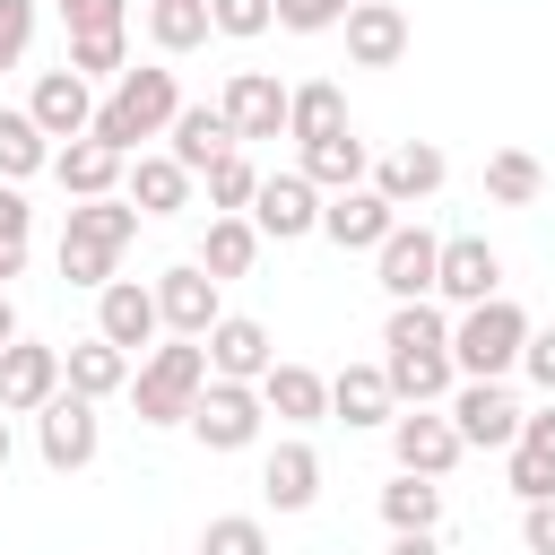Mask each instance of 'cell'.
Masks as SVG:
<instances>
[{"mask_svg": "<svg viewBox=\"0 0 555 555\" xmlns=\"http://www.w3.org/2000/svg\"><path fill=\"white\" fill-rule=\"evenodd\" d=\"M61 373H69V390H87V399H113V390H130V347H113V338L95 330V338L61 347Z\"/></svg>", "mask_w": 555, "mask_h": 555, "instance_id": "cell-27", "label": "cell"}, {"mask_svg": "<svg viewBox=\"0 0 555 555\" xmlns=\"http://www.w3.org/2000/svg\"><path fill=\"white\" fill-rule=\"evenodd\" d=\"M43 165H52V139H43V121H35L26 104H17V113L0 104V182H26V173H43Z\"/></svg>", "mask_w": 555, "mask_h": 555, "instance_id": "cell-33", "label": "cell"}, {"mask_svg": "<svg viewBox=\"0 0 555 555\" xmlns=\"http://www.w3.org/2000/svg\"><path fill=\"white\" fill-rule=\"evenodd\" d=\"M26 243H35V208H26L17 182H0V286L26 269Z\"/></svg>", "mask_w": 555, "mask_h": 555, "instance_id": "cell-37", "label": "cell"}, {"mask_svg": "<svg viewBox=\"0 0 555 555\" xmlns=\"http://www.w3.org/2000/svg\"><path fill=\"white\" fill-rule=\"evenodd\" d=\"M121 182H130V208H139V217H173V208H191V182H199V173H191L182 156H139Z\"/></svg>", "mask_w": 555, "mask_h": 555, "instance_id": "cell-26", "label": "cell"}, {"mask_svg": "<svg viewBox=\"0 0 555 555\" xmlns=\"http://www.w3.org/2000/svg\"><path fill=\"white\" fill-rule=\"evenodd\" d=\"M52 173H61V191H69V199H104V191H121L130 156H121V147H104V139L87 130V139H61V147H52Z\"/></svg>", "mask_w": 555, "mask_h": 555, "instance_id": "cell-20", "label": "cell"}, {"mask_svg": "<svg viewBox=\"0 0 555 555\" xmlns=\"http://www.w3.org/2000/svg\"><path fill=\"white\" fill-rule=\"evenodd\" d=\"M9 451H17V442H9V416H0V468H9Z\"/></svg>", "mask_w": 555, "mask_h": 555, "instance_id": "cell-49", "label": "cell"}, {"mask_svg": "<svg viewBox=\"0 0 555 555\" xmlns=\"http://www.w3.org/2000/svg\"><path fill=\"white\" fill-rule=\"evenodd\" d=\"M61 17H69V35H87V26H121V0H52Z\"/></svg>", "mask_w": 555, "mask_h": 555, "instance_id": "cell-46", "label": "cell"}, {"mask_svg": "<svg viewBox=\"0 0 555 555\" xmlns=\"http://www.w3.org/2000/svg\"><path fill=\"white\" fill-rule=\"evenodd\" d=\"M35 442H43V468H87L95 460V442H104V425H95V399L87 390H52L43 408H35Z\"/></svg>", "mask_w": 555, "mask_h": 555, "instance_id": "cell-7", "label": "cell"}, {"mask_svg": "<svg viewBox=\"0 0 555 555\" xmlns=\"http://www.w3.org/2000/svg\"><path fill=\"white\" fill-rule=\"evenodd\" d=\"M390 451H399V468H416V477H451L468 442H460L451 408H408V416H390Z\"/></svg>", "mask_w": 555, "mask_h": 555, "instance_id": "cell-10", "label": "cell"}, {"mask_svg": "<svg viewBox=\"0 0 555 555\" xmlns=\"http://www.w3.org/2000/svg\"><path fill=\"white\" fill-rule=\"evenodd\" d=\"M260 416H269L260 382H217V373H208V390H199V408H191V434H199L208 451H251V442H260Z\"/></svg>", "mask_w": 555, "mask_h": 555, "instance_id": "cell-6", "label": "cell"}, {"mask_svg": "<svg viewBox=\"0 0 555 555\" xmlns=\"http://www.w3.org/2000/svg\"><path fill=\"white\" fill-rule=\"evenodd\" d=\"M269 364H278V347H269V330H260V321L225 312V321L208 330V373H217V382H260Z\"/></svg>", "mask_w": 555, "mask_h": 555, "instance_id": "cell-22", "label": "cell"}, {"mask_svg": "<svg viewBox=\"0 0 555 555\" xmlns=\"http://www.w3.org/2000/svg\"><path fill=\"white\" fill-rule=\"evenodd\" d=\"M260 494H269L278 512H312V494H321V451H312V442H278V451L260 460Z\"/></svg>", "mask_w": 555, "mask_h": 555, "instance_id": "cell-25", "label": "cell"}, {"mask_svg": "<svg viewBox=\"0 0 555 555\" xmlns=\"http://www.w3.org/2000/svg\"><path fill=\"white\" fill-rule=\"evenodd\" d=\"M356 0H278V26L286 35H321V26H338Z\"/></svg>", "mask_w": 555, "mask_h": 555, "instance_id": "cell-42", "label": "cell"}, {"mask_svg": "<svg viewBox=\"0 0 555 555\" xmlns=\"http://www.w3.org/2000/svg\"><path fill=\"white\" fill-rule=\"evenodd\" d=\"M390 408H399V390H390L382 364H347V373H330V416H347V425H390Z\"/></svg>", "mask_w": 555, "mask_h": 555, "instance_id": "cell-29", "label": "cell"}, {"mask_svg": "<svg viewBox=\"0 0 555 555\" xmlns=\"http://www.w3.org/2000/svg\"><path fill=\"white\" fill-rule=\"evenodd\" d=\"M260 399H269V416H286V425H321V416H330V382H321L312 364H269V373H260Z\"/></svg>", "mask_w": 555, "mask_h": 555, "instance_id": "cell-28", "label": "cell"}, {"mask_svg": "<svg viewBox=\"0 0 555 555\" xmlns=\"http://www.w3.org/2000/svg\"><path fill=\"white\" fill-rule=\"evenodd\" d=\"M520 546L529 555H555V494L546 503H520Z\"/></svg>", "mask_w": 555, "mask_h": 555, "instance_id": "cell-44", "label": "cell"}, {"mask_svg": "<svg viewBox=\"0 0 555 555\" xmlns=\"http://www.w3.org/2000/svg\"><path fill=\"white\" fill-rule=\"evenodd\" d=\"M520 347H529V312H520L512 295L460 304V321H451V364H460L468 382H503V373L520 364Z\"/></svg>", "mask_w": 555, "mask_h": 555, "instance_id": "cell-5", "label": "cell"}, {"mask_svg": "<svg viewBox=\"0 0 555 555\" xmlns=\"http://www.w3.org/2000/svg\"><path fill=\"white\" fill-rule=\"evenodd\" d=\"M95 330L113 338V347H156V330H165V312H156V286H139V278H113V286H95Z\"/></svg>", "mask_w": 555, "mask_h": 555, "instance_id": "cell-17", "label": "cell"}, {"mask_svg": "<svg viewBox=\"0 0 555 555\" xmlns=\"http://www.w3.org/2000/svg\"><path fill=\"white\" fill-rule=\"evenodd\" d=\"M382 520H390V529H434V520H442V477L399 468V477L382 486Z\"/></svg>", "mask_w": 555, "mask_h": 555, "instance_id": "cell-34", "label": "cell"}, {"mask_svg": "<svg viewBox=\"0 0 555 555\" xmlns=\"http://www.w3.org/2000/svg\"><path fill=\"white\" fill-rule=\"evenodd\" d=\"M69 69H78V78H121V26L69 35Z\"/></svg>", "mask_w": 555, "mask_h": 555, "instance_id": "cell-40", "label": "cell"}, {"mask_svg": "<svg viewBox=\"0 0 555 555\" xmlns=\"http://www.w3.org/2000/svg\"><path fill=\"white\" fill-rule=\"evenodd\" d=\"M26 113L43 121V139H87V130H95V78H78V69L61 61V69H43V78H35Z\"/></svg>", "mask_w": 555, "mask_h": 555, "instance_id": "cell-13", "label": "cell"}, {"mask_svg": "<svg viewBox=\"0 0 555 555\" xmlns=\"http://www.w3.org/2000/svg\"><path fill=\"white\" fill-rule=\"evenodd\" d=\"M147 35H156V52H199L217 35V17H208V0H156L147 9Z\"/></svg>", "mask_w": 555, "mask_h": 555, "instance_id": "cell-35", "label": "cell"}, {"mask_svg": "<svg viewBox=\"0 0 555 555\" xmlns=\"http://www.w3.org/2000/svg\"><path fill=\"white\" fill-rule=\"evenodd\" d=\"M382 373H390V390H399L408 408H434V399L460 390L451 321H442L425 295H416V304H390V321H382Z\"/></svg>", "mask_w": 555, "mask_h": 555, "instance_id": "cell-1", "label": "cell"}, {"mask_svg": "<svg viewBox=\"0 0 555 555\" xmlns=\"http://www.w3.org/2000/svg\"><path fill=\"white\" fill-rule=\"evenodd\" d=\"M373 269H382V295H390V304H416V295H434V278H442V234L390 225L382 251H373Z\"/></svg>", "mask_w": 555, "mask_h": 555, "instance_id": "cell-9", "label": "cell"}, {"mask_svg": "<svg viewBox=\"0 0 555 555\" xmlns=\"http://www.w3.org/2000/svg\"><path fill=\"white\" fill-rule=\"evenodd\" d=\"M199 555H269V529H260L251 512H217V520L199 529Z\"/></svg>", "mask_w": 555, "mask_h": 555, "instance_id": "cell-39", "label": "cell"}, {"mask_svg": "<svg viewBox=\"0 0 555 555\" xmlns=\"http://www.w3.org/2000/svg\"><path fill=\"white\" fill-rule=\"evenodd\" d=\"M286 95H295V87H278L269 69H234L217 104H225L234 139H278V130H286Z\"/></svg>", "mask_w": 555, "mask_h": 555, "instance_id": "cell-18", "label": "cell"}, {"mask_svg": "<svg viewBox=\"0 0 555 555\" xmlns=\"http://www.w3.org/2000/svg\"><path fill=\"white\" fill-rule=\"evenodd\" d=\"M451 425H460L468 451H512L520 442V408H512L503 382H460L451 390Z\"/></svg>", "mask_w": 555, "mask_h": 555, "instance_id": "cell-12", "label": "cell"}, {"mask_svg": "<svg viewBox=\"0 0 555 555\" xmlns=\"http://www.w3.org/2000/svg\"><path fill=\"white\" fill-rule=\"evenodd\" d=\"M321 182L295 165V173H260V191H251V225L260 234H278V243H295V234H321Z\"/></svg>", "mask_w": 555, "mask_h": 555, "instance_id": "cell-8", "label": "cell"}, {"mask_svg": "<svg viewBox=\"0 0 555 555\" xmlns=\"http://www.w3.org/2000/svg\"><path fill=\"white\" fill-rule=\"evenodd\" d=\"M165 139H173V147H165V156H182V165H191V173H208V165H217V156H234V147H243V139H234V121H225V104H182V113H173V130H165Z\"/></svg>", "mask_w": 555, "mask_h": 555, "instance_id": "cell-23", "label": "cell"}, {"mask_svg": "<svg viewBox=\"0 0 555 555\" xmlns=\"http://www.w3.org/2000/svg\"><path fill=\"white\" fill-rule=\"evenodd\" d=\"M61 382H69L61 373V347H43V338H9L0 347V416H35Z\"/></svg>", "mask_w": 555, "mask_h": 555, "instance_id": "cell-11", "label": "cell"}, {"mask_svg": "<svg viewBox=\"0 0 555 555\" xmlns=\"http://www.w3.org/2000/svg\"><path fill=\"white\" fill-rule=\"evenodd\" d=\"M538 191H546V173H538V156H529V147H494V156H486V199L529 208Z\"/></svg>", "mask_w": 555, "mask_h": 555, "instance_id": "cell-36", "label": "cell"}, {"mask_svg": "<svg viewBox=\"0 0 555 555\" xmlns=\"http://www.w3.org/2000/svg\"><path fill=\"white\" fill-rule=\"evenodd\" d=\"M304 173H312L321 191H356V182H373V156H364L356 130H338V139H312V147H304Z\"/></svg>", "mask_w": 555, "mask_h": 555, "instance_id": "cell-32", "label": "cell"}, {"mask_svg": "<svg viewBox=\"0 0 555 555\" xmlns=\"http://www.w3.org/2000/svg\"><path fill=\"white\" fill-rule=\"evenodd\" d=\"M442 173H451V165H442V147H434V139H408V147H390V156L373 165V191H382L390 208H416V199H434V191H442Z\"/></svg>", "mask_w": 555, "mask_h": 555, "instance_id": "cell-21", "label": "cell"}, {"mask_svg": "<svg viewBox=\"0 0 555 555\" xmlns=\"http://www.w3.org/2000/svg\"><path fill=\"white\" fill-rule=\"evenodd\" d=\"M434 295H451V304L503 295V251H494L486 234H442V278H434Z\"/></svg>", "mask_w": 555, "mask_h": 555, "instance_id": "cell-15", "label": "cell"}, {"mask_svg": "<svg viewBox=\"0 0 555 555\" xmlns=\"http://www.w3.org/2000/svg\"><path fill=\"white\" fill-rule=\"evenodd\" d=\"M208 17H217V35L251 43V35H269V26H278V0H208Z\"/></svg>", "mask_w": 555, "mask_h": 555, "instance_id": "cell-41", "label": "cell"}, {"mask_svg": "<svg viewBox=\"0 0 555 555\" xmlns=\"http://www.w3.org/2000/svg\"><path fill=\"white\" fill-rule=\"evenodd\" d=\"M338 26H347V61H356V69H399V52H408V17H399L390 0H356Z\"/></svg>", "mask_w": 555, "mask_h": 555, "instance_id": "cell-19", "label": "cell"}, {"mask_svg": "<svg viewBox=\"0 0 555 555\" xmlns=\"http://www.w3.org/2000/svg\"><path fill=\"white\" fill-rule=\"evenodd\" d=\"M512 494L520 503H546L555 494V399L538 416H520V442H512Z\"/></svg>", "mask_w": 555, "mask_h": 555, "instance_id": "cell-24", "label": "cell"}, {"mask_svg": "<svg viewBox=\"0 0 555 555\" xmlns=\"http://www.w3.org/2000/svg\"><path fill=\"white\" fill-rule=\"evenodd\" d=\"M199 182H208V208H217V217H243V208H251V191H260V173L243 165V147H234V156H217Z\"/></svg>", "mask_w": 555, "mask_h": 555, "instance_id": "cell-38", "label": "cell"}, {"mask_svg": "<svg viewBox=\"0 0 555 555\" xmlns=\"http://www.w3.org/2000/svg\"><path fill=\"white\" fill-rule=\"evenodd\" d=\"M520 373L555 399V330H529V347H520Z\"/></svg>", "mask_w": 555, "mask_h": 555, "instance_id": "cell-45", "label": "cell"}, {"mask_svg": "<svg viewBox=\"0 0 555 555\" xmlns=\"http://www.w3.org/2000/svg\"><path fill=\"white\" fill-rule=\"evenodd\" d=\"M173 113H182L173 69H121V87L95 104V139H104V147H121V156H139V139H165V130H173Z\"/></svg>", "mask_w": 555, "mask_h": 555, "instance_id": "cell-4", "label": "cell"}, {"mask_svg": "<svg viewBox=\"0 0 555 555\" xmlns=\"http://www.w3.org/2000/svg\"><path fill=\"white\" fill-rule=\"evenodd\" d=\"M399 225V208L373 191V182H356V191H330L321 199V234L338 243V251H382V234Z\"/></svg>", "mask_w": 555, "mask_h": 555, "instance_id": "cell-14", "label": "cell"}, {"mask_svg": "<svg viewBox=\"0 0 555 555\" xmlns=\"http://www.w3.org/2000/svg\"><path fill=\"white\" fill-rule=\"evenodd\" d=\"M35 43V0H0V69H17Z\"/></svg>", "mask_w": 555, "mask_h": 555, "instance_id": "cell-43", "label": "cell"}, {"mask_svg": "<svg viewBox=\"0 0 555 555\" xmlns=\"http://www.w3.org/2000/svg\"><path fill=\"white\" fill-rule=\"evenodd\" d=\"M130 234H139V208H130V199H113V191H104V199H78L69 225H61V278H69V286H113Z\"/></svg>", "mask_w": 555, "mask_h": 555, "instance_id": "cell-2", "label": "cell"}, {"mask_svg": "<svg viewBox=\"0 0 555 555\" xmlns=\"http://www.w3.org/2000/svg\"><path fill=\"white\" fill-rule=\"evenodd\" d=\"M338 130H347V95H338L330 78H312V87L286 95V139L312 147V139H338Z\"/></svg>", "mask_w": 555, "mask_h": 555, "instance_id": "cell-31", "label": "cell"}, {"mask_svg": "<svg viewBox=\"0 0 555 555\" xmlns=\"http://www.w3.org/2000/svg\"><path fill=\"white\" fill-rule=\"evenodd\" d=\"M390 555H442L434 529H390Z\"/></svg>", "mask_w": 555, "mask_h": 555, "instance_id": "cell-47", "label": "cell"}, {"mask_svg": "<svg viewBox=\"0 0 555 555\" xmlns=\"http://www.w3.org/2000/svg\"><path fill=\"white\" fill-rule=\"evenodd\" d=\"M156 312H165L173 338H208V330L225 321V312H217V278H208L199 260H182V269L156 278Z\"/></svg>", "mask_w": 555, "mask_h": 555, "instance_id": "cell-16", "label": "cell"}, {"mask_svg": "<svg viewBox=\"0 0 555 555\" xmlns=\"http://www.w3.org/2000/svg\"><path fill=\"white\" fill-rule=\"evenodd\" d=\"M199 390H208V338L147 347V364L130 373V408H139V425H191Z\"/></svg>", "mask_w": 555, "mask_h": 555, "instance_id": "cell-3", "label": "cell"}, {"mask_svg": "<svg viewBox=\"0 0 555 555\" xmlns=\"http://www.w3.org/2000/svg\"><path fill=\"white\" fill-rule=\"evenodd\" d=\"M260 260V225L251 217H208V234H199V269L225 286V278H243Z\"/></svg>", "mask_w": 555, "mask_h": 555, "instance_id": "cell-30", "label": "cell"}, {"mask_svg": "<svg viewBox=\"0 0 555 555\" xmlns=\"http://www.w3.org/2000/svg\"><path fill=\"white\" fill-rule=\"evenodd\" d=\"M17 338V304H9V286H0V347Z\"/></svg>", "mask_w": 555, "mask_h": 555, "instance_id": "cell-48", "label": "cell"}]
</instances>
